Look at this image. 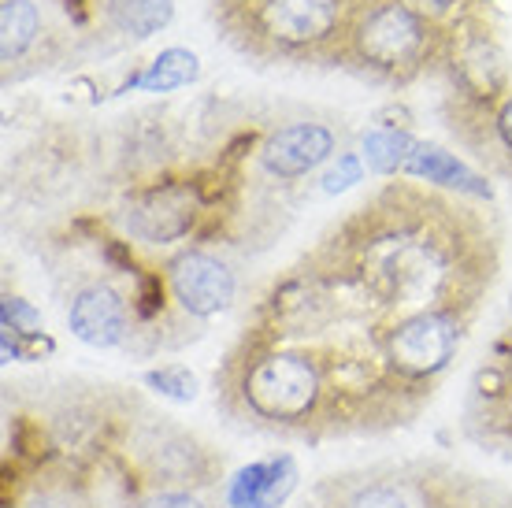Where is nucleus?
Listing matches in <instances>:
<instances>
[{"instance_id":"obj_3","label":"nucleus","mask_w":512,"mask_h":508,"mask_svg":"<svg viewBox=\"0 0 512 508\" xmlns=\"http://www.w3.org/2000/svg\"><path fill=\"white\" fill-rule=\"evenodd\" d=\"M442 64L449 71L453 101L464 108H494L501 97H509V56L494 38V30L483 15L464 19L461 26L446 30Z\"/></svg>"},{"instance_id":"obj_21","label":"nucleus","mask_w":512,"mask_h":508,"mask_svg":"<svg viewBox=\"0 0 512 508\" xmlns=\"http://www.w3.org/2000/svg\"><path fill=\"white\" fill-rule=\"evenodd\" d=\"M509 312H512V297H509Z\"/></svg>"},{"instance_id":"obj_7","label":"nucleus","mask_w":512,"mask_h":508,"mask_svg":"<svg viewBox=\"0 0 512 508\" xmlns=\"http://www.w3.org/2000/svg\"><path fill=\"white\" fill-rule=\"evenodd\" d=\"M338 149V134L331 123L320 119H294L286 127H275L268 138L256 145V167L279 182V186H294L312 171H320Z\"/></svg>"},{"instance_id":"obj_4","label":"nucleus","mask_w":512,"mask_h":508,"mask_svg":"<svg viewBox=\"0 0 512 508\" xmlns=\"http://www.w3.org/2000/svg\"><path fill=\"white\" fill-rule=\"evenodd\" d=\"M205 186L193 178H164L127 193L119 223L141 245H175L190 238L205 219Z\"/></svg>"},{"instance_id":"obj_12","label":"nucleus","mask_w":512,"mask_h":508,"mask_svg":"<svg viewBox=\"0 0 512 508\" xmlns=\"http://www.w3.org/2000/svg\"><path fill=\"white\" fill-rule=\"evenodd\" d=\"M93 12L108 34L141 45L175 19V0H93Z\"/></svg>"},{"instance_id":"obj_16","label":"nucleus","mask_w":512,"mask_h":508,"mask_svg":"<svg viewBox=\"0 0 512 508\" xmlns=\"http://www.w3.org/2000/svg\"><path fill=\"white\" fill-rule=\"evenodd\" d=\"M405 4L416 8V12L431 26H438V30H453V26H461L464 19L479 15V4H483V0H405Z\"/></svg>"},{"instance_id":"obj_17","label":"nucleus","mask_w":512,"mask_h":508,"mask_svg":"<svg viewBox=\"0 0 512 508\" xmlns=\"http://www.w3.org/2000/svg\"><path fill=\"white\" fill-rule=\"evenodd\" d=\"M145 386L156 390L160 397H171V401H193V397H197V379H193V371L182 368V364L153 368L145 375Z\"/></svg>"},{"instance_id":"obj_9","label":"nucleus","mask_w":512,"mask_h":508,"mask_svg":"<svg viewBox=\"0 0 512 508\" xmlns=\"http://www.w3.org/2000/svg\"><path fill=\"white\" fill-rule=\"evenodd\" d=\"M449 130L472 149L475 160L512 178V93L494 108H449Z\"/></svg>"},{"instance_id":"obj_14","label":"nucleus","mask_w":512,"mask_h":508,"mask_svg":"<svg viewBox=\"0 0 512 508\" xmlns=\"http://www.w3.org/2000/svg\"><path fill=\"white\" fill-rule=\"evenodd\" d=\"M412 149H416V138L405 127H375L360 141V160L375 175H397L405 171Z\"/></svg>"},{"instance_id":"obj_19","label":"nucleus","mask_w":512,"mask_h":508,"mask_svg":"<svg viewBox=\"0 0 512 508\" xmlns=\"http://www.w3.org/2000/svg\"><path fill=\"white\" fill-rule=\"evenodd\" d=\"M0 327H4V331L30 334V331H38L41 327V316L26 305L23 297H4V308H0Z\"/></svg>"},{"instance_id":"obj_20","label":"nucleus","mask_w":512,"mask_h":508,"mask_svg":"<svg viewBox=\"0 0 512 508\" xmlns=\"http://www.w3.org/2000/svg\"><path fill=\"white\" fill-rule=\"evenodd\" d=\"M219 4H238V0H216V8H219Z\"/></svg>"},{"instance_id":"obj_13","label":"nucleus","mask_w":512,"mask_h":508,"mask_svg":"<svg viewBox=\"0 0 512 508\" xmlns=\"http://www.w3.org/2000/svg\"><path fill=\"white\" fill-rule=\"evenodd\" d=\"M401 175L420 178V182H431V186H446V190L468 193V197H490V186L483 175H475L472 167H464L461 160L438 145H427V141H416L409 164Z\"/></svg>"},{"instance_id":"obj_6","label":"nucleus","mask_w":512,"mask_h":508,"mask_svg":"<svg viewBox=\"0 0 512 508\" xmlns=\"http://www.w3.org/2000/svg\"><path fill=\"white\" fill-rule=\"evenodd\" d=\"M67 327L78 342L93 349H119L138 334V316H134V297L119 290L112 279H86L67 293L64 301Z\"/></svg>"},{"instance_id":"obj_15","label":"nucleus","mask_w":512,"mask_h":508,"mask_svg":"<svg viewBox=\"0 0 512 508\" xmlns=\"http://www.w3.org/2000/svg\"><path fill=\"white\" fill-rule=\"evenodd\" d=\"M201 75V60L186 49H164L156 56L149 71L138 78V86L145 93H171V89H182L190 86L193 78Z\"/></svg>"},{"instance_id":"obj_18","label":"nucleus","mask_w":512,"mask_h":508,"mask_svg":"<svg viewBox=\"0 0 512 508\" xmlns=\"http://www.w3.org/2000/svg\"><path fill=\"white\" fill-rule=\"evenodd\" d=\"M360 178H364V164H360L357 153H342L338 156V164L320 178V190L323 193H342L349 186H357Z\"/></svg>"},{"instance_id":"obj_5","label":"nucleus","mask_w":512,"mask_h":508,"mask_svg":"<svg viewBox=\"0 0 512 508\" xmlns=\"http://www.w3.org/2000/svg\"><path fill=\"white\" fill-rule=\"evenodd\" d=\"M167 297L182 319H212L227 312L238 293V275L219 253L193 245L164 264Z\"/></svg>"},{"instance_id":"obj_11","label":"nucleus","mask_w":512,"mask_h":508,"mask_svg":"<svg viewBox=\"0 0 512 508\" xmlns=\"http://www.w3.org/2000/svg\"><path fill=\"white\" fill-rule=\"evenodd\" d=\"M49 19L41 0H4L0 4V60L12 75L15 67L38 56L41 45H49Z\"/></svg>"},{"instance_id":"obj_8","label":"nucleus","mask_w":512,"mask_h":508,"mask_svg":"<svg viewBox=\"0 0 512 508\" xmlns=\"http://www.w3.org/2000/svg\"><path fill=\"white\" fill-rule=\"evenodd\" d=\"M301 508H423L416 475L397 479V471L331 475L305 497Z\"/></svg>"},{"instance_id":"obj_2","label":"nucleus","mask_w":512,"mask_h":508,"mask_svg":"<svg viewBox=\"0 0 512 508\" xmlns=\"http://www.w3.org/2000/svg\"><path fill=\"white\" fill-rule=\"evenodd\" d=\"M446 30H438L405 0H360L338 64L386 86H409L431 64H442Z\"/></svg>"},{"instance_id":"obj_1","label":"nucleus","mask_w":512,"mask_h":508,"mask_svg":"<svg viewBox=\"0 0 512 508\" xmlns=\"http://www.w3.org/2000/svg\"><path fill=\"white\" fill-rule=\"evenodd\" d=\"M360 0H238L216 15L242 52L268 64H338Z\"/></svg>"},{"instance_id":"obj_10","label":"nucleus","mask_w":512,"mask_h":508,"mask_svg":"<svg viewBox=\"0 0 512 508\" xmlns=\"http://www.w3.org/2000/svg\"><path fill=\"white\" fill-rule=\"evenodd\" d=\"M297 486V464L290 453L256 460L227 483V508H282Z\"/></svg>"}]
</instances>
